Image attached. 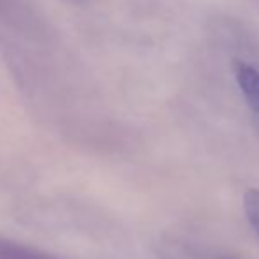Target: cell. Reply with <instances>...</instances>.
<instances>
[{
	"label": "cell",
	"instance_id": "obj_1",
	"mask_svg": "<svg viewBox=\"0 0 259 259\" xmlns=\"http://www.w3.org/2000/svg\"><path fill=\"white\" fill-rule=\"evenodd\" d=\"M235 76L236 83H238L240 90H242L243 97L247 101V106L252 113L254 122L259 127V71L249 64L236 62Z\"/></svg>",
	"mask_w": 259,
	"mask_h": 259
},
{
	"label": "cell",
	"instance_id": "obj_2",
	"mask_svg": "<svg viewBox=\"0 0 259 259\" xmlns=\"http://www.w3.org/2000/svg\"><path fill=\"white\" fill-rule=\"evenodd\" d=\"M0 259H58L45 250L0 238Z\"/></svg>",
	"mask_w": 259,
	"mask_h": 259
},
{
	"label": "cell",
	"instance_id": "obj_3",
	"mask_svg": "<svg viewBox=\"0 0 259 259\" xmlns=\"http://www.w3.org/2000/svg\"><path fill=\"white\" fill-rule=\"evenodd\" d=\"M243 208H245L247 221L250 228L259 236V189H249L243 196Z\"/></svg>",
	"mask_w": 259,
	"mask_h": 259
}]
</instances>
